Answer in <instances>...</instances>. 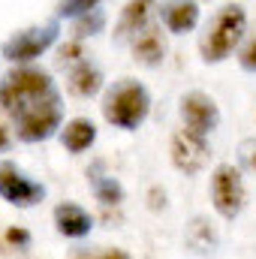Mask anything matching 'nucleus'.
<instances>
[{"label":"nucleus","instance_id":"4be33fe9","mask_svg":"<svg viewBox=\"0 0 256 259\" xmlns=\"http://www.w3.org/2000/svg\"><path fill=\"white\" fill-rule=\"evenodd\" d=\"M238 64H241V69H247V72H256V36L247 39V46L238 52Z\"/></svg>","mask_w":256,"mask_h":259},{"label":"nucleus","instance_id":"5701e85b","mask_svg":"<svg viewBox=\"0 0 256 259\" xmlns=\"http://www.w3.org/2000/svg\"><path fill=\"white\" fill-rule=\"evenodd\" d=\"M6 241H9L12 247H27V244H30V232L21 229V226H12V229H6Z\"/></svg>","mask_w":256,"mask_h":259},{"label":"nucleus","instance_id":"9d476101","mask_svg":"<svg viewBox=\"0 0 256 259\" xmlns=\"http://www.w3.org/2000/svg\"><path fill=\"white\" fill-rule=\"evenodd\" d=\"M154 6H157V0H130L127 6L121 9L118 27H115V39H118V42L136 39V36L148 27V18H151Z\"/></svg>","mask_w":256,"mask_h":259},{"label":"nucleus","instance_id":"393cba45","mask_svg":"<svg viewBox=\"0 0 256 259\" xmlns=\"http://www.w3.org/2000/svg\"><path fill=\"white\" fill-rule=\"evenodd\" d=\"M103 259H130V253L121 247H109V250H103Z\"/></svg>","mask_w":256,"mask_h":259},{"label":"nucleus","instance_id":"f3484780","mask_svg":"<svg viewBox=\"0 0 256 259\" xmlns=\"http://www.w3.org/2000/svg\"><path fill=\"white\" fill-rule=\"evenodd\" d=\"M103 88V72L88 61H78V64L69 69V91L81 100H91L94 94H100Z\"/></svg>","mask_w":256,"mask_h":259},{"label":"nucleus","instance_id":"f8f14e48","mask_svg":"<svg viewBox=\"0 0 256 259\" xmlns=\"http://www.w3.org/2000/svg\"><path fill=\"white\" fill-rule=\"evenodd\" d=\"M55 226L64 238H84L94 229V217L75 202H61L55 208Z\"/></svg>","mask_w":256,"mask_h":259},{"label":"nucleus","instance_id":"6ab92c4d","mask_svg":"<svg viewBox=\"0 0 256 259\" xmlns=\"http://www.w3.org/2000/svg\"><path fill=\"white\" fill-rule=\"evenodd\" d=\"M97 6H100V0H61L58 3V21L61 18H78V15H84Z\"/></svg>","mask_w":256,"mask_h":259},{"label":"nucleus","instance_id":"bb28decb","mask_svg":"<svg viewBox=\"0 0 256 259\" xmlns=\"http://www.w3.org/2000/svg\"><path fill=\"white\" fill-rule=\"evenodd\" d=\"M72 259H103V253H91V250H75Z\"/></svg>","mask_w":256,"mask_h":259},{"label":"nucleus","instance_id":"7ed1b4c3","mask_svg":"<svg viewBox=\"0 0 256 259\" xmlns=\"http://www.w3.org/2000/svg\"><path fill=\"white\" fill-rule=\"evenodd\" d=\"M244 27H247V15L238 3H226L214 21L208 24V30L202 33V42H199V52H202V61L205 64H220L226 61L235 46L241 42L244 36Z\"/></svg>","mask_w":256,"mask_h":259},{"label":"nucleus","instance_id":"2eb2a0df","mask_svg":"<svg viewBox=\"0 0 256 259\" xmlns=\"http://www.w3.org/2000/svg\"><path fill=\"white\" fill-rule=\"evenodd\" d=\"M88 184H91V190L97 196V202H103L106 208L124 202V187H121V181L112 178V175H106V172H103V163H94V166L88 169Z\"/></svg>","mask_w":256,"mask_h":259},{"label":"nucleus","instance_id":"0eeeda50","mask_svg":"<svg viewBox=\"0 0 256 259\" xmlns=\"http://www.w3.org/2000/svg\"><path fill=\"white\" fill-rule=\"evenodd\" d=\"M169 157H172V166L184 175H196L208 166L211 160V148H208V136H199L193 130L181 127L172 133V142H169Z\"/></svg>","mask_w":256,"mask_h":259},{"label":"nucleus","instance_id":"20e7f679","mask_svg":"<svg viewBox=\"0 0 256 259\" xmlns=\"http://www.w3.org/2000/svg\"><path fill=\"white\" fill-rule=\"evenodd\" d=\"M15 121V133L21 142H46L52 139L58 130H61V121H64V109H61V94H49L30 106H24L18 115H12Z\"/></svg>","mask_w":256,"mask_h":259},{"label":"nucleus","instance_id":"aec40b11","mask_svg":"<svg viewBox=\"0 0 256 259\" xmlns=\"http://www.w3.org/2000/svg\"><path fill=\"white\" fill-rule=\"evenodd\" d=\"M58 58H61L64 64H78V61L84 58V49H81V39H69V42H64V46L58 49Z\"/></svg>","mask_w":256,"mask_h":259},{"label":"nucleus","instance_id":"f03ea898","mask_svg":"<svg viewBox=\"0 0 256 259\" xmlns=\"http://www.w3.org/2000/svg\"><path fill=\"white\" fill-rule=\"evenodd\" d=\"M148 112H151V97L145 84H139L136 78L115 81L103 97V118L118 130H139Z\"/></svg>","mask_w":256,"mask_h":259},{"label":"nucleus","instance_id":"423d86ee","mask_svg":"<svg viewBox=\"0 0 256 259\" xmlns=\"http://www.w3.org/2000/svg\"><path fill=\"white\" fill-rule=\"evenodd\" d=\"M58 36H61V24H58V18H55V21H49V24H39V27H30V30L15 33L12 39L3 42L0 55H3V61H9V64H18V66L30 64V61H36L42 52H49V49L58 42Z\"/></svg>","mask_w":256,"mask_h":259},{"label":"nucleus","instance_id":"a878e982","mask_svg":"<svg viewBox=\"0 0 256 259\" xmlns=\"http://www.w3.org/2000/svg\"><path fill=\"white\" fill-rule=\"evenodd\" d=\"M9 145H12V136H9V130L0 124V154H3V151H6Z\"/></svg>","mask_w":256,"mask_h":259},{"label":"nucleus","instance_id":"1a4fd4ad","mask_svg":"<svg viewBox=\"0 0 256 259\" xmlns=\"http://www.w3.org/2000/svg\"><path fill=\"white\" fill-rule=\"evenodd\" d=\"M178 112H181V124L187 130H193V133H199V136L214 133L217 124H220V109H217V103H214L208 94H202V91L184 94Z\"/></svg>","mask_w":256,"mask_h":259},{"label":"nucleus","instance_id":"f257e3e1","mask_svg":"<svg viewBox=\"0 0 256 259\" xmlns=\"http://www.w3.org/2000/svg\"><path fill=\"white\" fill-rule=\"evenodd\" d=\"M55 81L46 69L39 66H30V64H21L15 69H9L3 78H0V109L6 115H18L24 106L55 94Z\"/></svg>","mask_w":256,"mask_h":259},{"label":"nucleus","instance_id":"9b49d317","mask_svg":"<svg viewBox=\"0 0 256 259\" xmlns=\"http://www.w3.org/2000/svg\"><path fill=\"white\" fill-rule=\"evenodd\" d=\"M160 15L169 33H190L199 24V3L196 0H163L160 3Z\"/></svg>","mask_w":256,"mask_h":259},{"label":"nucleus","instance_id":"dca6fc26","mask_svg":"<svg viewBox=\"0 0 256 259\" xmlns=\"http://www.w3.org/2000/svg\"><path fill=\"white\" fill-rule=\"evenodd\" d=\"M61 142L69 154H81L97 142V124L91 118H72L66 127H61Z\"/></svg>","mask_w":256,"mask_h":259},{"label":"nucleus","instance_id":"6e6552de","mask_svg":"<svg viewBox=\"0 0 256 259\" xmlns=\"http://www.w3.org/2000/svg\"><path fill=\"white\" fill-rule=\"evenodd\" d=\"M0 196L15 208H33L36 202H42L46 187L30 181L15 163H0Z\"/></svg>","mask_w":256,"mask_h":259},{"label":"nucleus","instance_id":"ddd939ff","mask_svg":"<svg viewBox=\"0 0 256 259\" xmlns=\"http://www.w3.org/2000/svg\"><path fill=\"white\" fill-rule=\"evenodd\" d=\"M166 58V39L160 27H145L136 39H133V61L142 66H157Z\"/></svg>","mask_w":256,"mask_h":259},{"label":"nucleus","instance_id":"412c9836","mask_svg":"<svg viewBox=\"0 0 256 259\" xmlns=\"http://www.w3.org/2000/svg\"><path fill=\"white\" fill-rule=\"evenodd\" d=\"M238 157H241V166H244L247 172H253V175H256V139L241 142V148H238Z\"/></svg>","mask_w":256,"mask_h":259},{"label":"nucleus","instance_id":"b1692460","mask_svg":"<svg viewBox=\"0 0 256 259\" xmlns=\"http://www.w3.org/2000/svg\"><path fill=\"white\" fill-rule=\"evenodd\" d=\"M148 208H151V211L166 208V193H163V187H151V190H148Z\"/></svg>","mask_w":256,"mask_h":259},{"label":"nucleus","instance_id":"39448f33","mask_svg":"<svg viewBox=\"0 0 256 259\" xmlns=\"http://www.w3.org/2000/svg\"><path fill=\"white\" fill-rule=\"evenodd\" d=\"M244 178H241V169L232 166V163H220L211 175V202H214V211L223 217V220H235L241 211H244Z\"/></svg>","mask_w":256,"mask_h":259},{"label":"nucleus","instance_id":"a211bd4d","mask_svg":"<svg viewBox=\"0 0 256 259\" xmlns=\"http://www.w3.org/2000/svg\"><path fill=\"white\" fill-rule=\"evenodd\" d=\"M103 24H106L103 9H91V12H84V15L72 18V39L94 36V33H100V30H103Z\"/></svg>","mask_w":256,"mask_h":259},{"label":"nucleus","instance_id":"4468645a","mask_svg":"<svg viewBox=\"0 0 256 259\" xmlns=\"http://www.w3.org/2000/svg\"><path fill=\"white\" fill-rule=\"evenodd\" d=\"M184 244L190 247L193 253H214L217 250V244H220V235H217V229H214V223L208 220V217H193L190 223H187V229H184Z\"/></svg>","mask_w":256,"mask_h":259}]
</instances>
